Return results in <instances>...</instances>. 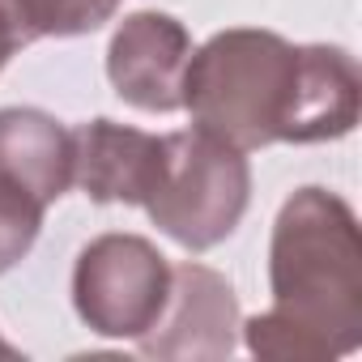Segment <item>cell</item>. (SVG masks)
I'll use <instances>...</instances> for the list:
<instances>
[{"label": "cell", "mask_w": 362, "mask_h": 362, "mask_svg": "<svg viewBox=\"0 0 362 362\" xmlns=\"http://www.w3.org/2000/svg\"><path fill=\"white\" fill-rule=\"evenodd\" d=\"M192 60V35L170 13H128L107 43V77L115 94L149 115L184 111V69Z\"/></svg>", "instance_id": "6"}, {"label": "cell", "mask_w": 362, "mask_h": 362, "mask_svg": "<svg viewBox=\"0 0 362 362\" xmlns=\"http://www.w3.org/2000/svg\"><path fill=\"white\" fill-rule=\"evenodd\" d=\"M43 214L47 205L39 197H30L18 179L0 175V273H9L18 260H26V252L43 230Z\"/></svg>", "instance_id": "10"}, {"label": "cell", "mask_w": 362, "mask_h": 362, "mask_svg": "<svg viewBox=\"0 0 362 362\" xmlns=\"http://www.w3.org/2000/svg\"><path fill=\"white\" fill-rule=\"evenodd\" d=\"M184 111L197 128L252 153L264 145H320L354 132L362 77L345 47L290 43L273 30H218L184 69Z\"/></svg>", "instance_id": "1"}, {"label": "cell", "mask_w": 362, "mask_h": 362, "mask_svg": "<svg viewBox=\"0 0 362 362\" xmlns=\"http://www.w3.org/2000/svg\"><path fill=\"white\" fill-rule=\"evenodd\" d=\"M0 354H5V358H13V354H18V349H13V345H9V341H0Z\"/></svg>", "instance_id": "12"}, {"label": "cell", "mask_w": 362, "mask_h": 362, "mask_svg": "<svg viewBox=\"0 0 362 362\" xmlns=\"http://www.w3.org/2000/svg\"><path fill=\"white\" fill-rule=\"evenodd\" d=\"M273 307L252 315L243 345L277 362H332L362 345V230L345 197L298 188L269 243Z\"/></svg>", "instance_id": "2"}, {"label": "cell", "mask_w": 362, "mask_h": 362, "mask_svg": "<svg viewBox=\"0 0 362 362\" xmlns=\"http://www.w3.org/2000/svg\"><path fill=\"white\" fill-rule=\"evenodd\" d=\"M0 175L56 205L73 188V132L39 107H0Z\"/></svg>", "instance_id": "8"}, {"label": "cell", "mask_w": 362, "mask_h": 362, "mask_svg": "<svg viewBox=\"0 0 362 362\" xmlns=\"http://www.w3.org/2000/svg\"><path fill=\"white\" fill-rule=\"evenodd\" d=\"M124 0H0L18 35L26 43L35 39H73L107 26Z\"/></svg>", "instance_id": "9"}, {"label": "cell", "mask_w": 362, "mask_h": 362, "mask_svg": "<svg viewBox=\"0 0 362 362\" xmlns=\"http://www.w3.org/2000/svg\"><path fill=\"white\" fill-rule=\"evenodd\" d=\"M235 337H239L235 286L218 269H209L201 260H184L170 269L166 307L153 320V328L145 337H136V349L145 358L209 362V358H230Z\"/></svg>", "instance_id": "5"}, {"label": "cell", "mask_w": 362, "mask_h": 362, "mask_svg": "<svg viewBox=\"0 0 362 362\" xmlns=\"http://www.w3.org/2000/svg\"><path fill=\"white\" fill-rule=\"evenodd\" d=\"M162 162V136L90 119L73 128V184L98 205H145Z\"/></svg>", "instance_id": "7"}, {"label": "cell", "mask_w": 362, "mask_h": 362, "mask_svg": "<svg viewBox=\"0 0 362 362\" xmlns=\"http://www.w3.org/2000/svg\"><path fill=\"white\" fill-rule=\"evenodd\" d=\"M170 294L166 256L141 235H98L73 264V307L81 324L111 341H136L153 328Z\"/></svg>", "instance_id": "4"}, {"label": "cell", "mask_w": 362, "mask_h": 362, "mask_svg": "<svg viewBox=\"0 0 362 362\" xmlns=\"http://www.w3.org/2000/svg\"><path fill=\"white\" fill-rule=\"evenodd\" d=\"M18 47H26V39L18 35V26L9 22V13L0 9V69L13 60V52H18Z\"/></svg>", "instance_id": "11"}, {"label": "cell", "mask_w": 362, "mask_h": 362, "mask_svg": "<svg viewBox=\"0 0 362 362\" xmlns=\"http://www.w3.org/2000/svg\"><path fill=\"white\" fill-rule=\"evenodd\" d=\"M252 201L247 153L205 128L162 136L158 179L145 197L149 222L188 252H209L235 235Z\"/></svg>", "instance_id": "3"}]
</instances>
